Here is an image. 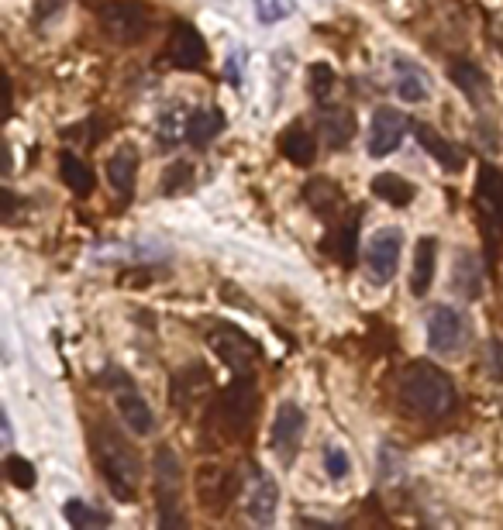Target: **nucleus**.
<instances>
[{
    "label": "nucleus",
    "mask_w": 503,
    "mask_h": 530,
    "mask_svg": "<svg viewBox=\"0 0 503 530\" xmlns=\"http://www.w3.org/2000/svg\"><path fill=\"white\" fill-rule=\"evenodd\" d=\"M90 451H94V465L104 475V486L111 489L114 500L135 503L138 489H142V458H138L135 444L107 420H97L90 427Z\"/></svg>",
    "instance_id": "f257e3e1"
},
{
    "label": "nucleus",
    "mask_w": 503,
    "mask_h": 530,
    "mask_svg": "<svg viewBox=\"0 0 503 530\" xmlns=\"http://www.w3.org/2000/svg\"><path fill=\"white\" fill-rule=\"evenodd\" d=\"M400 403L424 420H441L459 407V393L445 369L431 362H414L400 376Z\"/></svg>",
    "instance_id": "f03ea898"
},
{
    "label": "nucleus",
    "mask_w": 503,
    "mask_h": 530,
    "mask_svg": "<svg viewBox=\"0 0 503 530\" xmlns=\"http://www.w3.org/2000/svg\"><path fill=\"white\" fill-rule=\"evenodd\" d=\"M255 413H259V383L252 372H235L228 386L221 389L214 410L207 413V424L221 431L228 441H249L255 431Z\"/></svg>",
    "instance_id": "7ed1b4c3"
},
{
    "label": "nucleus",
    "mask_w": 503,
    "mask_h": 530,
    "mask_svg": "<svg viewBox=\"0 0 503 530\" xmlns=\"http://www.w3.org/2000/svg\"><path fill=\"white\" fill-rule=\"evenodd\" d=\"M472 210H476L486 259L497 269V259L503 252V169L493 166V162L479 166L476 190H472Z\"/></svg>",
    "instance_id": "20e7f679"
},
{
    "label": "nucleus",
    "mask_w": 503,
    "mask_h": 530,
    "mask_svg": "<svg viewBox=\"0 0 503 530\" xmlns=\"http://www.w3.org/2000/svg\"><path fill=\"white\" fill-rule=\"evenodd\" d=\"M152 493H156L159 527H187L183 513V465L169 444H159L152 455Z\"/></svg>",
    "instance_id": "39448f33"
},
{
    "label": "nucleus",
    "mask_w": 503,
    "mask_h": 530,
    "mask_svg": "<svg viewBox=\"0 0 503 530\" xmlns=\"http://www.w3.org/2000/svg\"><path fill=\"white\" fill-rule=\"evenodd\" d=\"M97 383L111 389L114 410H118V417L125 420V427L131 434H138V438H152V434H156V427H159L156 413H152L149 400L142 396V389L135 386V379H131L121 365H107V369L97 376Z\"/></svg>",
    "instance_id": "423d86ee"
},
{
    "label": "nucleus",
    "mask_w": 503,
    "mask_h": 530,
    "mask_svg": "<svg viewBox=\"0 0 503 530\" xmlns=\"http://www.w3.org/2000/svg\"><path fill=\"white\" fill-rule=\"evenodd\" d=\"M97 21L100 31L118 45H138L152 31V11L142 0H104L97 7Z\"/></svg>",
    "instance_id": "0eeeda50"
},
{
    "label": "nucleus",
    "mask_w": 503,
    "mask_h": 530,
    "mask_svg": "<svg viewBox=\"0 0 503 530\" xmlns=\"http://www.w3.org/2000/svg\"><path fill=\"white\" fill-rule=\"evenodd\" d=\"M207 345H211V352L218 355L221 365H228L231 372H252V365H259V358H262L259 341L231 321L214 324L211 334H207Z\"/></svg>",
    "instance_id": "6e6552de"
},
{
    "label": "nucleus",
    "mask_w": 503,
    "mask_h": 530,
    "mask_svg": "<svg viewBox=\"0 0 503 530\" xmlns=\"http://www.w3.org/2000/svg\"><path fill=\"white\" fill-rule=\"evenodd\" d=\"M238 489H242V479L235 475V469H228V465H221V462L200 465L197 500H200V506H204V513L224 517V513L231 510V503H235Z\"/></svg>",
    "instance_id": "1a4fd4ad"
},
{
    "label": "nucleus",
    "mask_w": 503,
    "mask_h": 530,
    "mask_svg": "<svg viewBox=\"0 0 503 530\" xmlns=\"http://www.w3.org/2000/svg\"><path fill=\"white\" fill-rule=\"evenodd\" d=\"M162 62H169L173 69L183 73H200L207 66V42L190 21H173L166 38V49H162Z\"/></svg>",
    "instance_id": "9d476101"
},
{
    "label": "nucleus",
    "mask_w": 503,
    "mask_h": 530,
    "mask_svg": "<svg viewBox=\"0 0 503 530\" xmlns=\"http://www.w3.org/2000/svg\"><path fill=\"white\" fill-rule=\"evenodd\" d=\"M400 255H404V235L400 228H379L373 238H369L366 252H362V265H366L369 279L376 286H386L400 269Z\"/></svg>",
    "instance_id": "9b49d317"
},
{
    "label": "nucleus",
    "mask_w": 503,
    "mask_h": 530,
    "mask_svg": "<svg viewBox=\"0 0 503 530\" xmlns=\"http://www.w3.org/2000/svg\"><path fill=\"white\" fill-rule=\"evenodd\" d=\"M424 327H428V348L441 358L459 355L469 341V324L462 317V310L455 307H435Z\"/></svg>",
    "instance_id": "f8f14e48"
},
{
    "label": "nucleus",
    "mask_w": 503,
    "mask_h": 530,
    "mask_svg": "<svg viewBox=\"0 0 503 530\" xmlns=\"http://www.w3.org/2000/svg\"><path fill=\"white\" fill-rule=\"evenodd\" d=\"M304 431H307V413L293 400L280 403L273 417V427H269V448H273V455L280 458V462H293Z\"/></svg>",
    "instance_id": "ddd939ff"
},
{
    "label": "nucleus",
    "mask_w": 503,
    "mask_h": 530,
    "mask_svg": "<svg viewBox=\"0 0 503 530\" xmlns=\"http://www.w3.org/2000/svg\"><path fill=\"white\" fill-rule=\"evenodd\" d=\"M407 135V118L397 111V107L379 104L373 111V121H369V155L373 159H386L400 148Z\"/></svg>",
    "instance_id": "4468645a"
},
{
    "label": "nucleus",
    "mask_w": 503,
    "mask_h": 530,
    "mask_svg": "<svg viewBox=\"0 0 503 530\" xmlns=\"http://www.w3.org/2000/svg\"><path fill=\"white\" fill-rule=\"evenodd\" d=\"M448 76H452V83L462 90V97H466L472 107H479V111H483V107L493 100L490 76H486L483 69L476 66V62H469V59H455L452 66H448Z\"/></svg>",
    "instance_id": "2eb2a0df"
},
{
    "label": "nucleus",
    "mask_w": 503,
    "mask_h": 530,
    "mask_svg": "<svg viewBox=\"0 0 503 530\" xmlns=\"http://www.w3.org/2000/svg\"><path fill=\"white\" fill-rule=\"evenodd\" d=\"M359 224H362V210L352 207L342 221H338V228H331V235L324 238V252L335 255L345 269H352L355 255H359Z\"/></svg>",
    "instance_id": "dca6fc26"
},
{
    "label": "nucleus",
    "mask_w": 503,
    "mask_h": 530,
    "mask_svg": "<svg viewBox=\"0 0 503 530\" xmlns=\"http://www.w3.org/2000/svg\"><path fill=\"white\" fill-rule=\"evenodd\" d=\"M393 90L404 104H424L431 97V80L417 62L407 56H393Z\"/></svg>",
    "instance_id": "f3484780"
},
{
    "label": "nucleus",
    "mask_w": 503,
    "mask_h": 530,
    "mask_svg": "<svg viewBox=\"0 0 503 530\" xmlns=\"http://www.w3.org/2000/svg\"><path fill=\"white\" fill-rule=\"evenodd\" d=\"M207 393H211V372L200 362L187 365V369H180L173 376V407L190 410L193 403H200Z\"/></svg>",
    "instance_id": "a211bd4d"
},
{
    "label": "nucleus",
    "mask_w": 503,
    "mask_h": 530,
    "mask_svg": "<svg viewBox=\"0 0 503 530\" xmlns=\"http://www.w3.org/2000/svg\"><path fill=\"white\" fill-rule=\"evenodd\" d=\"M414 135H417V142H421L424 152H428L431 159L445 169V173H462L466 155L459 152V145H452L445 135H441V131L431 128V124H414Z\"/></svg>",
    "instance_id": "6ab92c4d"
},
{
    "label": "nucleus",
    "mask_w": 503,
    "mask_h": 530,
    "mask_svg": "<svg viewBox=\"0 0 503 530\" xmlns=\"http://www.w3.org/2000/svg\"><path fill=\"white\" fill-rule=\"evenodd\" d=\"M138 148L135 145H118L107 159V183H111L114 193L121 197H131L135 193V179H138Z\"/></svg>",
    "instance_id": "aec40b11"
},
{
    "label": "nucleus",
    "mask_w": 503,
    "mask_h": 530,
    "mask_svg": "<svg viewBox=\"0 0 503 530\" xmlns=\"http://www.w3.org/2000/svg\"><path fill=\"white\" fill-rule=\"evenodd\" d=\"M304 204L314 210L317 217H338V210L345 207V193H342V186L335 183V179H328V176H314V179H307L304 183Z\"/></svg>",
    "instance_id": "412c9836"
},
{
    "label": "nucleus",
    "mask_w": 503,
    "mask_h": 530,
    "mask_svg": "<svg viewBox=\"0 0 503 530\" xmlns=\"http://www.w3.org/2000/svg\"><path fill=\"white\" fill-rule=\"evenodd\" d=\"M224 128H228V118H224L221 107H204V111H190L187 114L183 138H187L193 148H207Z\"/></svg>",
    "instance_id": "4be33fe9"
},
{
    "label": "nucleus",
    "mask_w": 503,
    "mask_h": 530,
    "mask_svg": "<svg viewBox=\"0 0 503 530\" xmlns=\"http://www.w3.org/2000/svg\"><path fill=\"white\" fill-rule=\"evenodd\" d=\"M249 517L255 524H273L276 510H280V482L269 479L266 472H255V486L249 493V503H245Z\"/></svg>",
    "instance_id": "5701e85b"
},
{
    "label": "nucleus",
    "mask_w": 503,
    "mask_h": 530,
    "mask_svg": "<svg viewBox=\"0 0 503 530\" xmlns=\"http://www.w3.org/2000/svg\"><path fill=\"white\" fill-rule=\"evenodd\" d=\"M435 265H438V241L421 238L414 248V265H410V296H428L435 283Z\"/></svg>",
    "instance_id": "b1692460"
},
{
    "label": "nucleus",
    "mask_w": 503,
    "mask_h": 530,
    "mask_svg": "<svg viewBox=\"0 0 503 530\" xmlns=\"http://www.w3.org/2000/svg\"><path fill=\"white\" fill-rule=\"evenodd\" d=\"M276 145H280L283 159L293 162V166H300V169L314 166V159H317V142H314V135L304 128V124H290V128H283L280 138H276Z\"/></svg>",
    "instance_id": "393cba45"
},
{
    "label": "nucleus",
    "mask_w": 503,
    "mask_h": 530,
    "mask_svg": "<svg viewBox=\"0 0 503 530\" xmlns=\"http://www.w3.org/2000/svg\"><path fill=\"white\" fill-rule=\"evenodd\" d=\"M321 135L328 148L342 152V148L355 138V118L348 107H335V104H324L321 107Z\"/></svg>",
    "instance_id": "a878e982"
},
{
    "label": "nucleus",
    "mask_w": 503,
    "mask_h": 530,
    "mask_svg": "<svg viewBox=\"0 0 503 530\" xmlns=\"http://www.w3.org/2000/svg\"><path fill=\"white\" fill-rule=\"evenodd\" d=\"M452 290L462 296V300H479L483 293V265L472 252H459L452 265Z\"/></svg>",
    "instance_id": "bb28decb"
},
{
    "label": "nucleus",
    "mask_w": 503,
    "mask_h": 530,
    "mask_svg": "<svg viewBox=\"0 0 503 530\" xmlns=\"http://www.w3.org/2000/svg\"><path fill=\"white\" fill-rule=\"evenodd\" d=\"M59 176H63V183L76 193V197H90L97 186V176H94V169H90V162L80 159L76 152L59 155Z\"/></svg>",
    "instance_id": "cd10ccee"
},
{
    "label": "nucleus",
    "mask_w": 503,
    "mask_h": 530,
    "mask_svg": "<svg viewBox=\"0 0 503 530\" xmlns=\"http://www.w3.org/2000/svg\"><path fill=\"white\" fill-rule=\"evenodd\" d=\"M373 193L379 200H386L390 207H407V204H414L417 186L400 173H379L373 176Z\"/></svg>",
    "instance_id": "c85d7f7f"
},
{
    "label": "nucleus",
    "mask_w": 503,
    "mask_h": 530,
    "mask_svg": "<svg viewBox=\"0 0 503 530\" xmlns=\"http://www.w3.org/2000/svg\"><path fill=\"white\" fill-rule=\"evenodd\" d=\"M63 517L69 527L76 530H97V527H111V513L97 510V506L83 503V500H69L63 506Z\"/></svg>",
    "instance_id": "c756f323"
},
{
    "label": "nucleus",
    "mask_w": 503,
    "mask_h": 530,
    "mask_svg": "<svg viewBox=\"0 0 503 530\" xmlns=\"http://www.w3.org/2000/svg\"><path fill=\"white\" fill-rule=\"evenodd\" d=\"M307 80H311V97L314 104H331V97H335V87H338V73L331 69V62H314L311 69H307Z\"/></svg>",
    "instance_id": "7c9ffc66"
},
{
    "label": "nucleus",
    "mask_w": 503,
    "mask_h": 530,
    "mask_svg": "<svg viewBox=\"0 0 503 530\" xmlns=\"http://www.w3.org/2000/svg\"><path fill=\"white\" fill-rule=\"evenodd\" d=\"M190 186H193V162L176 159L173 166L166 169V176H162L159 190H162V197H176V193L190 190Z\"/></svg>",
    "instance_id": "2f4dec72"
},
{
    "label": "nucleus",
    "mask_w": 503,
    "mask_h": 530,
    "mask_svg": "<svg viewBox=\"0 0 503 530\" xmlns=\"http://www.w3.org/2000/svg\"><path fill=\"white\" fill-rule=\"evenodd\" d=\"M4 475H7V482L18 489H35V482H38L35 465L28 462L25 455H18V451H11V455L4 458Z\"/></svg>",
    "instance_id": "473e14b6"
},
{
    "label": "nucleus",
    "mask_w": 503,
    "mask_h": 530,
    "mask_svg": "<svg viewBox=\"0 0 503 530\" xmlns=\"http://www.w3.org/2000/svg\"><path fill=\"white\" fill-rule=\"evenodd\" d=\"M252 7L262 25H280V21H286L297 11V0H252Z\"/></svg>",
    "instance_id": "72a5a7b5"
},
{
    "label": "nucleus",
    "mask_w": 503,
    "mask_h": 530,
    "mask_svg": "<svg viewBox=\"0 0 503 530\" xmlns=\"http://www.w3.org/2000/svg\"><path fill=\"white\" fill-rule=\"evenodd\" d=\"M324 469H328L331 479H345L348 469H352V462H348L345 448H338V444H328V448H324Z\"/></svg>",
    "instance_id": "f704fd0d"
},
{
    "label": "nucleus",
    "mask_w": 503,
    "mask_h": 530,
    "mask_svg": "<svg viewBox=\"0 0 503 530\" xmlns=\"http://www.w3.org/2000/svg\"><path fill=\"white\" fill-rule=\"evenodd\" d=\"M486 372H490V379L503 383V341L500 338H490V345H486Z\"/></svg>",
    "instance_id": "c9c22d12"
},
{
    "label": "nucleus",
    "mask_w": 503,
    "mask_h": 530,
    "mask_svg": "<svg viewBox=\"0 0 503 530\" xmlns=\"http://www.w3.org/2000/svg\"><path fill=\"white\" fill-rule=\"evenodd\" d=\"M228 80H231V83H238V56H231V59H228Z\"/></svg>",
    "instance_id": "e433bc0d"
}]
</instances>
